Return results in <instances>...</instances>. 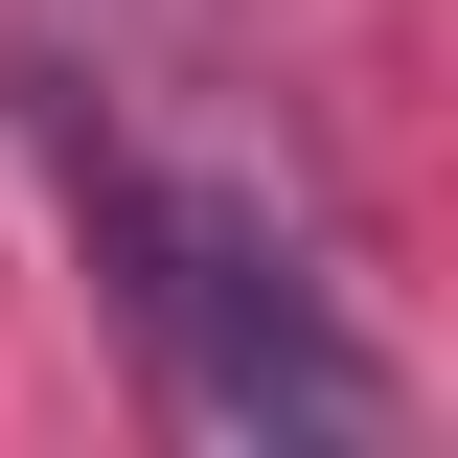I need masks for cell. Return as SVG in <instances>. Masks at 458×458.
Here are the masks:
<instances>
[{
    "label": "cell",
    "mask_w": 458,
    "mask_h": 458,
    "mask_svg": "<svg viewBox=\"0 0 458 458\" xmlns=\"http://www.w3.org/2000/svg\"><path fill=\"white\" fill-rule=\"evenodd\" d=\"M114 252H138V321L183 344V390H207L229 436H344V412H367V367L321 344V298L276 276V229H252V207L114 183Z\"/></svg>",
    "instance_id": "1"
}]
</instances>
